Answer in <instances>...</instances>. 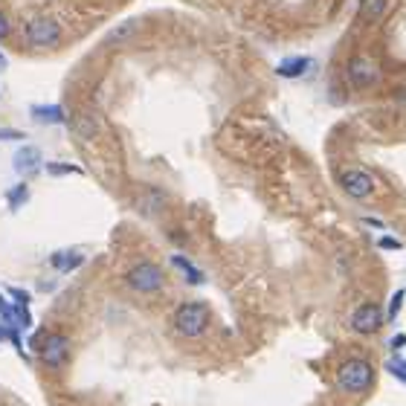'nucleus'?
<instances>
[{
	"label": "nucleus",
	"instance_id": "obj_1",
	"mask_svg": "<svg viewBox=\"0 0 406 406\" xmlns=\"http://www.w3.org/2000/svg\"><path fill=\"white\" fill-rule=\"evenodd\" d=\"M337 389L346 395H366L374 386V366L363 357H351L337 368Z\"/></svg>",
	"mask_w": 406,
	"mask_h": 406
},
{
	"label": "nucleus",
	"instance_id": "obj_2",
	"mask_svg": "<svg viewBox=\"0 0 406 406\" xmlns=\"http://www.w3.org/2000/svg\"><path fill=\"white\" fill-rule=\"evenodd\" d=\"M209 320H212V314H209V308L203 302H186V305L177 308V314H174V331L180 337L195 339L209 328Z\"/></svg>",
	"mask_w": 406,
	"mask_h": 406
},
{
	"label": "nucleus",
	"instance_id": "obj_3",
	"mask_svg": "<svg viewBox=\"0 0 406 406\" xmlns=\"http://www.w3.org/2000/svg\"><path fill=\"white\" fill-rule=\"evenodd\" d=\"M23 35L33 47H55L61 41V26L52 18H33L26 21Z\"/></svg>",
	"mask_w": 406,
	"mask_h": 406
},
{
	"label": "nucleus",
	"instance_id": "obj_4",
	"mask_svg": "<svg viewBox=\"0 0 406 406\" xmlns=\"http://www.w3.org/2000/svg\"><path fill=\"white\" fill-rule=\"evenodd\" d=\"M166 282V276L157 264H151V261H140L131 273H128V285L137 291V293H157Z\"/></svg>",
	"mask_w": 406,
	"mask_h": 406
},
{
	"label": "nucleus",
	"instance_id": "obj_5",
	"mask_svg": "<svg viewBox=\"0 0 406 406\" xmlns=\"http://www.w3.org/2000/svg\"><path fill=\"white\" fill-rule=\"evenodd\" d=\"M339 186H342V192L354 201H366L374 192V180L363 169H346L339 174Z\"/></svg>",
	"mask_w": 406,
	"mask_h": 406
},
{
	"label": "nucleus",
	"instance_id": "obj_6",
	"mask_svg": "<svg viewBox=\"0 0 406 406\" xmlns=\"http://www.w3.org/2000/svg\"><path fill=\"white\" fill-rule=\"evenodd\" d=\"M67 351H70V339L64 334H47L44 342H41V363L47 368H61L67 360Z\"/></svg>",
	"mask_w": 406,
	"mask_h": 406
},
{
	"label": "nucleus",
	"instance_id": "obj_7",
	"mask_svg": "<svg viewBox=\"0 0 406 406\" xmlns=\"http://www.w3.org/2000/svg\"><path fill=\"white\" fill-rule=\"evenodd\" d=\"M383 308L380 305H374V302H366L354 310V317H351V328L357 334H378L380 325H383Z\"/></svg>",
	"mask_w": 406,
	"mask_h": 406
},
{
	"label": "nucleus",
	"instance_id": "obj_8",
	"mask_svg": "<svg viewBox=\"0 0 406 406\" xmlns=\"http://www.w3.org/2000/svg\"><path fill=\"white\" fill-rule=\"evenodd\" d=\"M346 73H349V81L354 87H371V84L380 81V67L374 64L371 58H363V55H357V58L349 61V70Z\"/></svg>",
	"mask_w": 406,
	"mask_h": 406
},
{
	"label": "nucleus",
	"instance_id": "obj_9",
	"mask_svg": "<svg viewBox=\"0 0 406 406\" xmlns=\"http://www.w3.org/2000/svg\"><path fill=\"white\" fill-rule=\"evenodd\" d=\"M41 169V151L35 145H23L18 154H15V171L18 174H33Z\"/></svg>",
	"mask_w": 406,
	"mask_h": 406
},
{
	"label": "nucleus",
	"instance_id": "obj_10",
	"mask_svg": "<svg viewBox=\"0 0 406 406\" xmlns=\"http://www.w3.org/2000/svg\"><path fill=\"white\" fill-rule=\"evenodd\" d=\"M308 64H310V61H308L305 55H291V58L282 61V64H276V76H282V79H299V76H305Z\"/></svg>",
	"mask_w": 406,
	"mask_h": 406
},
{
	"label": "nucleus",
	"instance_id": "obj_11",
	"mask_svg": "<svg viewBox=\"0 0 406 406\" xmlns=\"http://www.w3.org/2000/svg\"><path fill=\"white\" fill-rule=\"evenodd\" d=\"M33 119H35V122L61 125V122H67V111L61 108V105H35V108H33Z\"/></svg>",
	"mask_w": 406,
	"mask_h": 406
},
{
	"label": "nucleus",
	"instance_id": "obj_12",
	"mask_svg": "<svg viewBox=\"0 0 406 406\" xmlns=\"http://www.w3.org/2000/svg\"><path fill=\"white\" fill-rule=\"evenodd\" d=\"M171 264L186 276V282H189V285H203V273H201L189 259H183V256H171Z\"/></svg>",
	"mask_w": 406,
	"mask_h": 406
},
{
	"label": "nucleus",
	"instance_id": "obj_13",
	"mask_svg": "<svg viewBox=\"0 0 406 406\" xmlns=\"http://www.w3.org/2000/svg\"><path fill=\"white\" fill-rule=\"evenodd\" d=\"M81 261H84L81 253H55V256H52V267H55L58 273H70V270L81 267Z\"/></svg>",
	"mask_w": 406,
	"mask_h": 406
},
{
	"label": "nucleus",
	"instance_id": "obj_14",
	"mask_svg": "<svg viewBox=\"0 0 406 406\" xmlns=\"http://www.w3.org/2000/svg\"><path fill=\"white\" fill-rule=\"evenodd\" d=\"M137 33V21H122L119 26H113L108 33V44H125Z\"/></svg>",
	"mask_w": 406,
	"mask_h": 406
},
{
	"label": "nucleus",
	"instance_id": "obj_15",
	"mask_svg": "<svg viewBox=\"0 0 406 406\" xmlns=\"http://www.w3.org/2000/svg\"><path fill=\"white\" fill-rule=\"evenodd\" d=\"M386 12V0H363L360 4V18L363 21H378Z\"/></svg>",
	"mask_w": 406,
	"mask_h": 406
},
{
	"label": "nucleus",
	"instance_id": "obj_16",
	"mask_svg": "<svg viewBox=\"0 0 406 406\" xmlns=\"http://www.w3.org/2000/svg\"><path fill=\"white\" fill-rule=\"evenodd\" d=\"M26 198H29L26 183H21V186H15V189H9V206H12V209L23 206V203H26Z\"/></svg>",
	"mask_w": 406,
	"mask_h": 406
},
{
	"label": "nucleus",
	"instance_id": "obj_17",
	"mask_svg": "<svg viewBox=\"0 0 406 406\" xmlns=\"http://www.w3.org/2000/svg\"><path fill=\"white\" fill-rule=\"evenodd\" d=\"M73 128H76V134H79V137H93V134H96V122L87 119V116H79Z\"/></svg>",
	"mask_w": 406,
	"mask_h": 406
},
{
	"label": "nucleus",
	"instance_id": "obj_18",
	"mask_svg": "<svg viewBox=\"0 0 406 406\" xmlns=\"http://www.w3.org/2000/svg\"><path fill=\"white\" fill-rule=\"evenodd\" d=\"M403 299H406V291L392 293V302H389V310H386V320H395V317H397V310L403 308Z\"/></svg>",
	"mask_w": 406,
	"mask_h": 406
},
{
	"label": "nucleus",
	"instance_id": "obj_19",
	"mask_svg": "<svg viewBox=\"0 0 406 406\" xmlns=\"http://www.w3.org/2000/svg\"><path fill=\"white\" fill-rule=\"evenodd\" d=\"M47 171H50V174H81V169H79V166H70V163H50Z\"/></svg>",
	"mask_w": 406,
	"mask_h": 406
},
{
	"label": "nucleus",
	"instance_id": "obj_20",
	"mask_svg": "<svg viewBox=\"0 0 406 406\" xmlns=\"http://www.w3.org/2000/svg\"><path fill=\"white\" fill-rule=\"evenodd\" d=\"M386 368L395 374L397 380H403V383H406V360H400V363H397V360H389V363H386Z\"/></svg>",
	"mask_w": 406,
	"mask_h": 406
},
{
	"label": "nucleus",
	"instance_id": "obj_21",
	"mask_svg": "<svg viewBox=\"0 0 406 406\" xmlns=\"http://www.w3.org/2000/svg\"><path fill=\"white\" fill-rule=\"evenodd\" d=\"M26 134H21V131H15V128H0V142L4 140H23Z\"/></svg>",
	"mask_w": 406,
	"mask_h": 406
},
{
	"label": "nucleus",
	"instance_id": "obj_22",
	"mask_svg": "<svg viewBox=\"0 0 406 406\" xmlns=\"http://www.w3.org/2000/svg\"><path fill=\"white\" fill-rule=\"evenodd\" d=\"M378 244H380L383 249H400V241H395L392 235H383V238H378Z\"/></svg>",
	"mask_w": 406,
	"mask_h": 406
},
{
	"label": "nucleus",
	"instance_id": "obj_23",
	"mask_svg": "<svg viewBox=\"0 0 406 406\" xmlns=\"http://www.w3.org/2000/svg\"><path fill=\"white\" fill-rule=\"evenodd\" d=\"M9 293H12V299H15V302H21V305H26V302H29V293H26V291H18V288H12Z\"/></svg>",
	"mask_w": 406,
	"mask_h": 406
},
{
	"label": "nucleus",
	"instance_id": "obj_24",
	"mask_svg": "<svg viewBox=\"0 0 406 406\" xmlns=\"http://www.w3.org/2000/svg\"><path fill=\"white\" fill-rule=\"evenodd\" d=\"M6 35H9V21L4 12H0V38H6Z\"/></svg>",
	"mask_w": 406,
	"mask_h": 406
},
{
	"label": "nucleus",
	"instance_id": "obj_25",
	"mask_svg": "<svg viewBox=\"0 0 406 406\" xmlns=\"http://www.w3.org/2000/svg\"><path fill=\"white\" fill-rule=\"evenodd\" d=\"M406 346V334H397V337H392V349L397 351V349H403Z\"/></svg>",
	"mask_w": 406,
	"mask_h": 406
},
{
	"label": "nucleus",
	"instance_id": "obj_26",
	"mask_svg": "<svg viewBox=\"0 0 406 406\" xmlns=\"http://www.w3.org/2000/svg\"><path fill=\"white\" fill-rule=\"evenodd\" d=\"M9 310H12V308L4 302V296H0V314H4V317H9Z\"/></svg>",
	"mask_w": 406,
	"mask_h": 406
},
{
	"label": "nucleus",
	"instance_id": "obj_27",
	"mask_svg": "<svg viewBox=\"0 0 406 406\" xmlns=\"http://www.w3.org/2000/svg\"><path fill=\"white\" fill-rule=\"evenodd\" d=\"M0 339H9V328L6 325H0Z\"/></svg>",
	"mask_w": 406,
	"mask_h": 406
},
{
	"label": "nucleus",
	"instance_id": "obj_28",
	"mask_svg": "<svg viewBox=\"0 0 406 406\" xmlns=\"http://www.w3.org/2000/svg\"><path fill=\"white\" fill-rule=\"evenodd\" d=\"M4 70H6V55L0 52V73H4Z\"/></svg>",
	"mask_w": 406,
	"mask_h": 406
}]
</instances>
